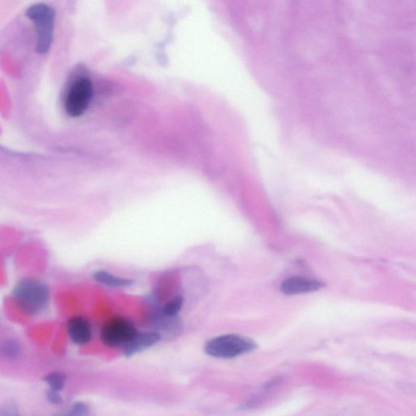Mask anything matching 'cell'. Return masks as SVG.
Masks as SVG:
<instances>
[{"mask_svg":"<svg viewBox=\"0 0 416 416\" xmlns=\"http://www.w3.org/2000/svg\"><path fill=\"white\" fill-rule=\"evenodd\" d=\"M93 98L92 81L89 77H79L72 85L66 97V113L73 118H79L90 107Z\"/></svg>","mask_w":416,"mask_h":416,"instance_id":"5b68a950","label":"cell"},{"mask_svg":"<svg viewBox=\"0 0 416 416\" xmlns=\"http://www.w3.org/2000/svg\"><path fill=\"white\" fill-rule=\"evenodd\" d=\"M324 287L323 282L305 277L293 276L281 283V290L286 296H297L318 291Z\"/></svg>","mask_w":416,"mask_h":416,"instance_id":"52a82bcc","label":"cell"},{"mask_svg":"<svg viewBox=\"0 0 416 416\" xmlns=\"http://www.w3.org/2000/svg\"><path fill=\"white\" fill-rule=\"evenodd\" d=\"M183 303H184V299L181 296H176L164 305L162 313L169 317H176L180 313Z\"/></svg>","mask_w":416,"mask_h":416,"instance_id":"8fae6325","label":"cell"},{"mask_svg":"<svg viewBox=\"0 0 416 416\" xmlns=\"http://www.w3.org/2000/svg\"><path fill=\"white\" fill-rule=\"evenodd\" d=\"M47 398L50 403L58 405L62 403V398L60 395V392L49 390L47 392Z\"/></svg>","mask_w":416,"mask_h":416,"instance_id":"9a60e30c","label":"cell"},{"mask_svg":"<svg viewBox=\"0 0 416 416\" xmlns=\"http://www.w3.org/2000/svg\"><path fill=\"white\" fill-rule=\"evenodd\" d=\"M1 416H21L18 412V407L15 404L10 403L5 405L1 410Z\"/></svg>","mask_w":416,"mask_h":416,"instance_id":"5bb4252c","label":"cell"},{"mask_svg":"<svg viewBox=\"0 0 416 416\" xmlns=\"http://www.w3.org/2000/svg\"><path fill=\"white\" fill-rule=\"evenodd\" d=\"M257 345L251 338L225 335L213 338L204 346V352L210 357L220 359H235L251 353Z\"/></svg>","mask_w":416,"mask_h":416,"instance_id":"7a4b0ae2","label":"cell"},{"mask_svg":"<svg viewBox=\"0 0 416 416\" xmlns=\"http://www.w3.org/2000/svg\"><path fill=\"white\" fill-rule=\"evenodd\" d=\"M138 331L130 319L115 316L109 319L101 329V339L108 347H123Z\"/></svg>","mask_w":416,"mask_h":416,"instance_id":"277c9868","label":"cell"},{"mask_svg":"<svg viewBox=\"0 0 416 416\" xmlns=\"http://www.w3.org/2000/svg\"><path fill=\"white\" fill-rule=\"evenodd\" d=\"M2 352L5 357L15 359L19 356L21 353L20 344L15 340H8L5 342L2 347Z\"/></svg>","mask_w":416,"mask_h":416,"instance_id":"4fadbf2b","label":"cell"},{"mask_svg":"<svg viewBox=\"0 0 416 416\" xmlns=\"http://www.w3.org/2000/svg\"><path fill=\"white\" fill-rule=\"evenodd\" d=\"M26 16L35 24L36 52L47 53L53 42L55 11L45 4H37L27 9Z\"/></svg>","mask_w":416,"mask_h":416,"instance_id":"3957f363","label":"cell"},{"mask_svg":"<svg viewBox=\"0 0 416 416\" xmlns=\"http://www.w3.org/2000/svg\"><path fill=\"white\" fill-rule=\"evenodd\" d=\"M68 334L72 342L77 345H85L92 338V329L89 320L83 316L77 315L68 321Z\"/></svg>","mask_w":416,"mask_h":416,"instance_id":"ba28073f","label":"cell"},{"mask_svg":"<svg viewBox=\"0 0 416 416\" xmlns=\"http://www.w3.org/2000/svg\"><path fill=\"white\" fill-rule=\"evenodd\" d=\"M90 408L85 403H75L73 406L57 416H89Z\"/></svg>","mask_w":416,"mask_h":416,"instance_id":"7c38bea8","label":"cell"},{"mask_svg":"<svg viewBox=\"0 0 416 416\" xmlns=\"http://www.w3.org/2000/svg\"><path fill=\"white\" fill-rule=\"evenodd\" d=\"M162 339V335L155 331L140 332L132 339L122 347L125 357H131L135 354L151 348Z\"/></svg>","mask_w":416,"mask_h":416,"instance_id":"8992f818","label":"cell"},{"mask_svg":"<svg viewBox=\"0 0 416 416\" xmlns=\"http://www.w3.org/2000/svg\"><path fill=\"white\" fill-rule=\"evenodd\" d=\"M44 381L49 386L50 390L60 392L65 385L66 376L60 371H53L44 377Z\"/></svg>","mask_w":416,"mask_h":416,"instance_id":"30bf717a","label":"cell"},{"mask_svg":"<svg viewBox=\"0 0 416 416\" xmlns=\"http://www.w3.org/2000/svg\"><path fill=\"white\" fill-rule=\"evenodd\" d=\"M14 300L27 314L35 315L45 310L51 298V292L45 283L35 279H23L13 291Z\"/></svg>","mask_w":416,"mask_h":416,"instance_id":"6da1fadb","label":"cell"},{"mask_svg":"<svg viewBox=\"0 0 416 416\" xmlns=\"http://www.w3.org/2000/svg\"><path fill=\"white\" fill-rule=\"evenodd\" d=\"M93 277L99 284L112 288L128 287L134 284L133 280L116 276L104 270L96 271Z\"/></svg>","mask_w":416,"mask_h":416,"instance_id":"9c48e42d","label":"cell"}]
</instances>
